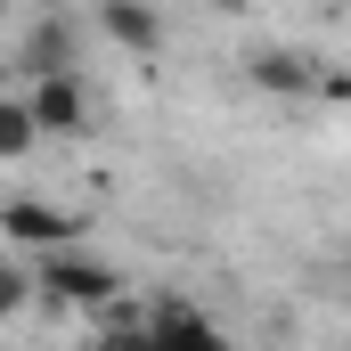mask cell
Returning <instances> with one entry per match:
<instances>
[{"mask_svg": "<svg viewBox=\"0 0 351 351\" xmlns=\"http://www.w3.org/2000/svg\"><path fill=\"white\" fill-rule=\"evenodd\" d=\"M25 262H33V302L82 311V319H98L106 302H123V269L82 254V237H74V245H49V254H25Z\"/></svg>", "mask_w": 351, "mask_h": 351, "instance_id": "obj_1", "label": "cell"}, {"mask_svg": "<svg viewBox=\"0 0 351 351\" xmlns=\"http://www.w3.org/2000/svg\"><path fill=\"white\" fill-rule=\"evenodd\" d=\"M139 335H147V351H237L196 302H180V294H156L139 311Z\"/></svg>", "mask_w": 351, "mask_h": 351, "instance_id": "obj_2", "label": "cell"}, {"mask_svg": "<svg viewBox=\"0 0 351 351\" xmlns=\"http://www.w3.org/2000/svg\"><path fill=\"white\" fill-rule=\"evenodd\" d=\"M16 98H25V114H33L41 139H74V131H90V90H82V74H41V82L16 90Z\"/></svg>", "mask_w": 351, "mask_h": 351, "instance_id": "obj_3", "label": "cell"}, {"mask_svg": "<svg viewBox=\"0 0 351 351\" xmlns=\"http://www.w3.org/2000/svg\"><path fill=\"white\" fill-rule=\"evenodd\" d=\"M0 237H8V254H49V245H74L82 221L58 213V204H41V196H8L0 204Z\"/></svg>", "mask_w": 351, "mask_h": 351, "instance_id": "obj_4", "label": "cell"}, {"mask_svg": "<svg viewBox=\"0 0 351 351\" xmlns=\"http://www.w3.org/2000/svg\"><path fill=\"white\" fill-rule=\"evenodd\" d=\"M74 66H82V33H74L66 16L25 25V41H16V74H25V82H41V74H74Z\"/></svg>", "mask_w": 351, "mask_h": 351, "instance_id": "obj_5", "label": "cell"}, {"mask_svg": "<svg viewBox=\"0 0 351 351\" xmlns=\"http://www.w3.org/2000/svg\"><path fill=\"white\" fill-rule=\"evenodd\" d=\"M98 33H106L114 49H131V58H156V49H164V16H156L147 0H98Z\"/></svg>", "mask_w": 351, "mask_h": 351, "instance_id": "obj_6", "label": "cell"}, {"mask_svg": "<svg viewBox=\"0 0 351 351\" xmlns=\"http://www.w3.org/2000/svg\"><path fill=\"white\" fill-rule=\"evenodd\" d=\"M245 74H254V90H269V98H302V90L319 82V66H311L302 49H254Z\"/></svg>", "mask_w": 351, "mask_h": 351, "instance_id": "obj_7", "label": "cell"}, {"mask_svg": "<svg viewBox=\"0 0 351 351\" xmlns=\"http://www.w3.org/2000/svg\"><path fill=\"white\" fill-rule=\"evenodd\" d=\"M33 114H25V98L16 90H0V164H16V156H33Z\"/></svg>", "mask_w": 351, "mask_h": 351, "instance_id": "obj_8", "label": "cell"}, {"mask_svg": "<svg viewBox=\"0 0 351 351\" xmlns=\"http://www.w3.org/2000/svg\"><path fill=\"white\" fill-rule=\"evenodd\" d=\"M33 311V262L25 254H0V327Z\"/></svg>", "mask_w": 351, "mask_h": 351, "instance_id": "obj_9", "label": "cell"}]
</instances>
